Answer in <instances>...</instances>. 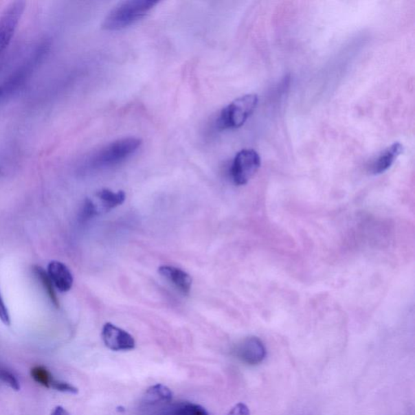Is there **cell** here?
I'll use <instances>...</instances> for the list:
<instances>
[{
  "label": "cell",
  "instance_id": "1",
  "mask_svg": "<svg viewBox=\"0 0 415 415\" xmlns=\"http://www.w3.org/2000/svg\"><path fill=\"white\" fill-rule=\"evenodd\" d=\"M159 1L155 0H128L121 2L108 13L102 28L108 31H119L136 24L146 17Z\"/></svg>",
  "mask_w": 415,
  "mask_h": 415
},
{
  "label": "cell",
  "instance_id": "2",
  "mask_svg": "<svg viewBox=\"0 0 415 415\" xmlns=\"http://www.w3.org/2000/svg\"><path fill=\"white\" fill-rule=\"evenodd\" d=\"M142 144V139L137 137L117 139L93 152L87 161V164L89 168L93 170L111 168L133 155Z\"/></svg>",
  "mask_w": 415,
  "mask_h": 415
},
{
  "label": "cell",
  "instance_id": "3",
  "mask_svg": "<svg viewBox=\"0 0 415 415\" xmlns=\"http://www.w3.org/2000/svg\"><path fill=\"white\" fill-rule=\"evenodd\" d=\"M258 103L256 94H247L238 98L221 111L216 122L221 130L237 129L246 123L254 114Z\"/></svg>",
  "mask_w": 415,
  "mask_h": 415
},
{
  "label": "cell",
  "instance_id": "4",
  "mask_svg": "<svg viewBox=\"0 0 415 415\" xmlns=\"http://www.w3.org/2000/svg\"><path fill=\"white\" fill-rule=\"evenodd\" d=\"M260 157L254 150H243L238 152L233 161L232 176L233 181L238 186L250 181L260 168Z\"/></svg>",
  "mask_w": 415,
  "mask_h": 415
},
{
  "label": "cell",
  "instance_id": "5",
  "mask_svg": "<svg viewBox=\"0 0 415 415\" xmlns=\"http://www.w3.org/2000/svg\"><path fill=\"white\" fill-rule=\"evenodd\" d=\"M25 9V2H13L0 16V56L11 44Z\"/></svg>",
  "mask_w": 415,
  "mask_h": 415
},
{
  "label": "cell",
  "instance_id": "6",
  "mask_svg": "<svg viewBox=\"0 0 415 415\" xmlns=\"http://www.w3.org/2000/svg\"><path fill=\"white\" fill-rule=\"evenodd\" d=\"M234 355L243 363L258 365L266 357V348L260 338L248 337L240 342L234 349Z\"/></svg>",
  "mask_w": 415,
  "mask_h": 415
},
{
  "label": "cell",
  "instance_id": "7",
  "mask_svg": "<svg viewBox=\"0 0 415 415\" xmlns=\"http://www.w3.org/2000/svg\"><path fill=\"white\" fill-rule=\"evenodd\" d=\"M102 337L104 344L111 350H131L136 346V341L129 333L111 323L103 326Z\"/></svg>",
  "mask_w": 415,
  "mask_h": 415
},
{
  "label": "cell",
  "instance_id": "8",
  "mask_svg": "<svg viewBox=\"0 0 415 415\" xmlns=\"http://www.w3.org/2000/svg\"><path fill=\"white\" fill-rule=\"evenodd\" d=\"M161 276L168 281L183 295H188L191 291L192 279L190 275L183 270L170 265H162L159 269Z\"/></svg>",
  "mask_w": 415,
  "mask_h": 415
},
{
  "label": "cell",
  "instance_id": "9",
  "mask_svg": "<svg viewBox=\"0 0 415 415\" xmlns=\"http://www.w3.org/2000/svg\"><path fill=\"white\" fill-rule=\"evenodd\" d=\"M47 273L54 286L61 292L71 290L74 285V277L69 268L60 261L53 260L47 267Z\"/></svg>",
  "mask_w": 415,
  "mask_h": 415
},
{
  "label": "cell",
  "instance_id": "10",
  "mask_svg": "<svg viewBox=\"0 0 415 415\" xmlns=\"http://www.w3.org/2000/svg\"><path fill=\"white\" fill-rule=\"evenodd\" d=\"M403 146L396 142L383 151L372 166V172L374 175H381L389 170L394 161L403 152Z\"/></svg>",
  "mask_w": 415,
  "mask_h": 415
},
{
  "label": "cell",
  "instance_id": "11",
  "mask_svg": "<svg viewBox=\"0 0 415 415\" xmlns=\"http://www.w3.org/2000/svg\"><path fill=\"white\" fill-rule=\"evenodd\" d=\"M96 197L99 201L98 208V214H100L114 209V208L121 205L125 201L126 194L124 191L114 192L109 189L104 188L96 193Z\"/></svg>",
  "mask_w": 415,
  "mask_h": 415
},
{
  "label": "cell",
  "instance_id": "12",
  "mask_svg": "<svg viewBox=\"0 0 415 415\" xmlns=\"http://www.w3.org/2000/svg\"><path fill=\"white\" fill-rule=\"evenodd\" d=\"M173 399V392L168 386L157 383L148 388L144 395L146 403L155 404L164 401L169 403Z\"/></svg>",
  "mask_w": 415,
  "mask_h": 415
},
{
  "label": "cell",
  "instance_id": "13",
  "mask_svg": "<svg viewBox=\"0 0 415 415\" xmlns=\"http://www.w3.org/2000/svg\"><path fill=\"white\" fill-rule=\"evenodd\" d=\"M161 415H210L206 409L192 403H179L171 405Z\"/></svg>",
  "mask_w": 415,
  "mask_h": 415
},
{
  "label": "cell",
  "instance_id": "14",
  "mask_svg": "<svg viewBox=\"0 0 415 415\" xmlns=\"http://www.w3.org/2000/svg\"><path fill=\"white\" fill-rule=\"evenodd\" d=\"M33 270L36 278H37L40 283L42 284V286L49 296V300H51L53 304L58 308V298L55 290H54V284L51 278H49L47 272L45 271L44 269L41 267V266L38 265L34 266Z\"/></svg>",
  "mask_w": 415,
  "mask_h": 415
},
{
  "label": "cell",
  "instance_id": "15",
  "mask_svg": "<svg viewBox=\"0 0 415 415\" xmlns=\"http://www.w3.org/2000/svg\"><path fill=\"white\" fill-rule=\"evenodd\" d=\"M31 377L34 380L40 383L41 385L51 389L52 382L55 379L53 378L52 373L49 372L47 368L43 366H36L31 369Z\"/></svg>",
  "mask_w": 415,
  "mask_h": 415
},
{
  "label": "cell",
  "instance_id": "16",
  "mask_svg": "<svg viewBox=\"0 0 415 415\" xmlns=\"http://www.w3.org/2000/svg\"><path fill=\"white\" fill-rule=\"evenodd\" d=\"M0 380L7 383L12 390L16 391L21 390L20 382L14 376V374L8 371L6 369H0Z\"/></svg>",
  "mask_w": 415,
  "mask_h": 415
},
{
  "label": "cell",
  "instance_id": "17",
  "mask_svg": "<svg viewBox=\"0 0 415 415\" xmlns=\"http://www.w3.org/2000/svg\"><path fill=\"white\" fill-rule=\"evenodd\" d=\"M52 389H55L57 391L63 392H69V394H78V389L74 385H71V383L54 380L52 385Z\"/></svg>",
  "mask_w": 415,
  "mask_h": 415
},
{
  "label": "cell",
  "instance_id": "18",
  "mask_svg": "<svg viewBox=\"0 0 415 415\" xmlns=\"http://www.w3.org/2000/svg\"><path fill=\"white\" fill-rule=\"evenodd\" d=\"M227 415H251L250 410L245 403H238Z\"/></svg>",
  "mask_w": 415,
  "mask_h": 415
},
{
  "label": "cell",
  "instance_id": "19",
  "mask_svg": "<svg viewBox=\"0 0 415 415\" xmlns=\"http://www.w3.org/2000/svg\"><path fill=\"white\" fill-rule=\"evenodd\" d=\"M0 319L6 326H9L11 323L10 315H9L7 306L4 304L1 295H0Z\"/></svg>",
  "mask_w": 415,
  "mask_h": 415
},
{
  "label": "cell",
  "instance_id": "20",
  "mask_svg": "<svg viewBox=\"0 0 415 415\" xmlns=\"http://www.w3.org/2000/svg\"><path fill=\"white\" fill-rule=\"evenodd\" d=\"M52 415H71L67 410L58 405V407H56L55 410H53Z\"/></svg>",
  "mask_w": 415,
  "mask_h": 415
}]
</instances>
